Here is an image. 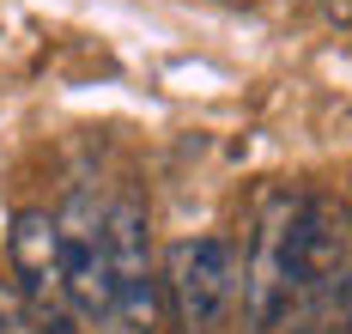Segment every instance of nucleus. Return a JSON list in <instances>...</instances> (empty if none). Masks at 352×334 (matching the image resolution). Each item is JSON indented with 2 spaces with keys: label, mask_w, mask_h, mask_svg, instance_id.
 <instances>
[{
  "label": "nucleus",
  "mask_w": 352,
  "mask_h": 334,
  "mask_svg": "<svg viewBox=\"0 0 352 334\" xmlns=\"http://www.w3.org/2000/svg\"><path fill=\"white\" fill-rule=\"evenodd\" d=\"M298 225H304V188L261 183L243 213V322L249 334H274L292 310L298 286Z\"/></svg>",
  "instance_id": "1"
},
{
  "label": "nucleus",
  "mask_w": 352,
  "mask_h": 334,
  "mask_svg": "<svg viewBox=\"0 0 352 334\" xmlns=\"http://www.w3.org/2000/svg\"><path fill=\"white\" fill-rule=\"evenodd\" d=\"M158 298L170 310L176 334H219L231 298H237V249L225 237H182L164 256Z\"/></svg>",
  "instance_id": "2"
},
{
  "label": "nucleus",
  "mask_w": 352,
  "mask_h": 334,
  "mask_svg": "<svg viewBox=\"0 0 352 334\" xmlns=\"http://www.w3.org/2000/svg\"><path fill=\"white\" fill-rule=\"evenodd\" d=\"M6 256H12V292L31 310L36 334H79V310H73V298H67L61 237H55V213L49 207H19L12 213Z\"/></svg>",
  "instance_id": "3"
},
{
  "label": "nucleus",
  "mask_w": 352,
  "mask_h": 334,
  "mask_svg": "<svg viewBox=\"0 0 352 334\" xmlns=\"http://www.w3.org/2000/svg\"><path fill=\"white\" fill-rule=\"evenodd\" d=\"M104 267H109V316L128 329H152L158 261H152V219H146L140 194H116L104 207Z\"/></svg>",
  "instance_id": "4"
},
{
  "label": "nucleus",
  "mask_w": 352,
  "mask_h": 334,
  "mask_svg": "<svg viewBox=\"0 0 352 334\" xmlns=\"http://www.w3.org/2000/svg\"><path fill=\"white\" fill-rule=\"evenodd\" d=\"M55 237H61V274H67V298L85 316H109V267H104V207L91 194H73L55 213Z\"/></svg>",
  "instance_id": "5"
},
{
  "label": "nucleus",
  "mask_w": 352,
  "mask_h": 334,
  "mask_svg": "<svg viewBox=\"0 0 352 334\" xmlns=\"http://www.w3.org/2000/svg\"><path fill=\"white\" fill-rule=\"evenodd\" d=\"M0 334H36V322H31V310L19 304V292L0 280Z\"/></svg>",
  "instance_id": "6"
},
{
  "label": "nucleus",
  "mask_w": 352,
  "mask_h": 334,
  "mask_svg": "<svg viewBox=\"0 0 352 334\" xmlns=\"http://www.w3.org/2000/svg\"><path fill=\"white\" fill-rule=\"evenodd\" d=\"M316 6H322L328 25H352V0H316Z\"/></svg>",
  "instance_id": "7"
},
{
  "label": "nucleus",
  "mask_w": 352,
  "mask_h": 334,
  "mask_svg": "<svg viewBox=\"0 0 352 334\" xmlns=\"http://www.w3.org/2000/svg\"><path fill=\"white\" fill-rule=\"evenodd\" d=\"M340 334H352V310H346V316H340Z\"/></svg>",
  "instance_id": "8"
}]
</instances>
